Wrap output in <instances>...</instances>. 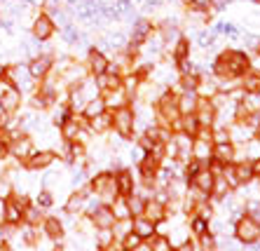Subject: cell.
Returning <instances> with one entry per match:
<instances>
[{"instance_id": "6da1fadb", "label": "cell", "mask_w": 260, "mask_h": 251, "mask_svg": "<svg viewBox=\"0 0 260 251\" xmlns=\"http://www.w3.org/2000/svg\"><path fill=\"white\" fill-rule=\"evenodd\" d=\"M209 71L216 80H239L246 71H251V54L242 47H225L213 56Z\"/></svg>"}, {"instance_id": "7a4b0ae2", "label": "cell", "mask_w": 260, "mask_h": 251, "mask_svg": "<svg viewBox=\"0 0 260 251\" xmlns=\"http://www.w3.org/2000/svg\"><path fill=\"white\" fill-rule=\"evenodd\" d=\"M89 190L91 195L99 197V202L101 204H113L120 193H117V185H115V172L113 169H99L89 176Z\"/></svg>"}, {"instance_id": "3957f363", "label": "cell", "mask_w": 260, "mask_h": 251, "mask_svg": "<svg viewBox=\"0 0 260 251\" xmlns=\"http://www.w3.org/2000/svg\"><path fill=\"white\" fill-rule=\"evenodd\" d=\"M110 115H113V132L122 139H127V141H134L136 139V110H134V104L110 110Z\"/></svg>"}, {"instance_id": "277c9868", "label": "cell", "mask_w": 260, "mask_h": 251, "mask_svg": "<svg viewBox=\"0 0 260 251\" xmlns=\"http://www.w3.org/2000/svg\"><path fill=\"white\" fill-rule=\"evenodd\" d=\"M28 31H30V38H33V40H38L40 45H47L54 40L59 26H56V19L52 17V14L38 10L33 21H30V26H28Z\"/></svg>"}, {"instance_id": "5b68a950", "label": "cell", "mask_w": 260, "mask_h": 251, "mask_svg": "<svg viewBox=\"0 0 260 251\" xmlns=\"http://www.w3.org/2000/svg\"><path fill=\"white\" fill-rule=\"evenodd\" d=\"M56 162H59V155H56L54 148H36V150L21 162V167H24L26 172L43 174V172H47V169H52V167H56Z\"/></svg>"}, {"instance_id": "8992f818", "label": "cell", "mask_w": 260, "mask_h": 251, "mask_svg": "<svg viewBox=\"0 0 260 251\" xmlns=\"http://www.w3.org/2000/svg\"><path fill=\"white\" fill-rule=\"evenodd\" d=\"M54 64H56V54H54V52H52V49H40L36 56H30V59H28L26 68H28L30 78L38 80V82H43V80L52 73Z\"/></svg>"}, {"instance_id": "52a82bcc", "label": "cell", "mask_w": 260, "mask_h": 251, "mask_svg": "<svg viewBox=\"0 0 260 251\" xmlns=\"http://www.w3.org/2000/svg\"><path fill=\"white\" fill-rule=\"evenodd\" d=\"M235 237H237V242H242V244H255V242H260V223L253 221L244 211V214L237 216V221H235Z\"/></svg>"}, {"instance_id": "ba28073f", "label": "cell", "mask_w": 260, "mask_h": 251, "mask_svg": "<svg viewBox=\"0 0 260 251\" xmlns=\"http://www.w3.org/2000/svg\"><path fill=\"white\" fill-rule=\"evenodd\" d=\"M26 104V97L19 92L17 87L0 85V113L5 115H19Z\"/></svg>"}, {"instance_id": "9c48e42d", "label": "cell", "mask_w": 260, "mask_h": 251, "mask_svg": "<svg viewBox=\"0 0 260 251\" xmlns=\"http://www.w3.org/2000/svg\"><path fill=\"white\" fill-rule=\"evenodd\" d=\"M56 129H59L61 141H78L80 134L87 129V117L82 113H71Z\"/></svg>"}, {"instance_id": "30bf717a", "label": "cell", "mask_w": 260, "mask_h": 251, "mask_svg": "<svg viewBox=\"0 0 260 251\" xmlns=\"http://www.w3.org/2000/svg\"><path fill=\"white\" fill-rule=\"evenodd\" d=\"M36 148H38L36 136L28 134V132H21V134L10 139V158H14L17 162H24Z\"/></svg>"}, {"instance_id": "8fae6325", "label": "cell", "mask_w": 260, "mask_h": 251, "mask_svg": "<svg viewBox=\"0 0 260 251\" xmlns=\"http://www.w3.org/2000/svg\"><path fill=\"white\" fill-rule=\"evenodd\" d=\"M82 64H85L89 75H101L110 68V56H108V52H103L101 47H87V54H85V61Z\"/></svg>"}, {"instance_id": "7c38bea8", "label": "cell", "mask_w": 260, "mask_h": 251, "mask_svg": "<svg viewBox=\"0 0 260 251\" xmlns=\"http://www.w3.org/2000/svg\"><path fill=\"white\" fill-rule=\"evenodd\" d=\"M115 185H117V193L124 197L134 195L136 188H139V176L134 172L132 167H115Z\"/></svg>"}, {"instance_id": "4fadbf2b", "label": "cell", "mask_w": 260, "mask_h": 251, "mask_svg": "<svg viewBox=\"0 0 260 251\" xmlns=\"http://www.w3.org/2000/svg\"><path fill=\"white\" fill-rule=\"evenodd\" d=\"M87 129L91 132L94 139H103V136H108L110 132H113V115H110V110H103L101 115L89 117V120H87Z\"/></svg>"}, {"instance_id": "5bb4252c", "label": "cell", "mask_w": 260, "mask_h": 251, "mask_svg": "<svg viewBox=\"0 0 260 251\" xmlns=\"http://www.w3.org/2000/svg\"><path fill=\"white\" fill-rule=\"evenodd\" d=\"M0 221L7 223V226H21L24 223V209L19 207L12 197H7L0 204Z\"/></svg>"}, {"instance_id": "9a60e30c", "label": "cell", "mask_w": 260, "mask_h": 251, "mask_svg": "<svg viewBox=\"0 0 260 251\" xmlns=\"http://www.w3.org/2000/svg\"><path fill=\"white\" fill-rule=\"evenodd\" d=\"M216 115H218V110L211 99H200V101H197L194 117H197L200 127H213V124H216Z\"/></svg>"}, {"instance_id": "2e32d148", "label": "cell", "mask_w": 260, "mask_h": 251, "mask_svg": "<svg viewBox=\"0 0 260 251\" xmlns=\"http://www.w3.org/2000/svg\"><path fill=\"white\" fill-rule=\"evenodd\" d=\"M213 181H216V174L209 169V165H204L200 172L188 181V185L190 188H194V190H200V193H204V195L209 197L211 195V188H213Z\"/></svg>"}, {"instance_id": "e0dca14e", "label": "cell", "mask_w": 260, "mask_h": 251, "mask_svg": "<svg viewBox=\"0 0 260 251\" xmlns=\"http://www.w3.org/2000/svg\"><path fill=\"white\" fill-rule=\"evenodd\" d=\"M218 92H220V87H218V80L211 75V71H202L194 94H197L200 99H213Z\"/></svg>"}, {"instance_id": "ac0fdd59", "label": "cell", "mask_w": 260, "mask_h": 251, "mask_svg": "<svg viewBox=\"0 0 260 251\" xmlns=\"http://www.w3.org/2000/svg\"><path fill=\"white\" fill-rule=\"evenodd\" d=\"M40 228H43V233L47 235L52 242H61V239H63V233H66L63 221H61L59 216H45L43 223H40Z\"/></svg>"}, {"instance_id": "d6986e66", "label": "cell", "mask_w": 260, "mask_h": 251, "mask_svg": "<svg viewBox=\"0 0 260 251\" xmlns=\"http://www.w3.org/2000/svg\"><path fill=\"white\" fill-rule=\"evenodd\" d=\"M232 169H235V176H237L239 188H242V185H248L255 178L253 162H251V160H237V162H232Z\"/></svg>"}, {"instance_id": "ffe728a7", "label": "cell", "mask_w": 260, "mask_h": 251, "mask_svg": "<svg viewBox=\"0 0 260 251\" xmlns=\"http://www.w3.org/2000/svg\"><path fill=\"white\" fill-rule=\"evenodd\" d=\"M101 97H103V101H106V108H108V110H115V108H120V106L134 104L132 94L124 92V87H120V89H113V92H103Z\"/></svg>"}, {"instance_id": "44dd1931", "label": "cell", "mask_w": 260, "mask_h": 251, "mask_svg": "<svg viewBox=\"0 0 260 251\" xmlns=\"http://www.w3.org/2000/svg\"><path fill=\"white\" fill-rule=\"evenodd\" d=\"M89 218H91V223H94V228H113L115 226V216H113L108 204H99L89 214Z\"/></svg>"}, {"instance_id": "7402d4cb", "label": "cell", "mask_w": 260, "mask_h": 251, "mask_svg": "<svg viewBox=\"0 0 260 251\" xmlns=\"http://www.w3.org/2000/svg\"><path fill=\"white\" fill-rule=\"evenodd\" d=\"M255 136V129H251L248 124H242V122H232L230 124V141L235 146H242L246 143L248 139H253Z\"/></svg>"}, {"instance_id": "603a6c76", "label": "cell", "mask_w": 260, "mask_h": 251, "mask_svg": "<svg viewBox=\"0 0 260 251\" xmlns=\"http://www.w3.org/2000/svg\"><path fill=\"white\" fill-rule=\"evenodd\" d=\"M237 158V146L232 141L228 143H213V160L223 162V165H230Z\"/></svg>"}, {"instance_id": "cb8c5ba5", "label": "cell", "mask_w": 260, "mask_h": 251, "mask_svg": "<svg viewBox=\"0 0 260 251\" xmlns=\"http://www.w3.org/2000/svg\"><path fill=\"white\" fill-rule=\"evenodd\" d=\"M143 216L148 221H152V223H159V221L169 218V216H167V207H164L162 202H157V200H152V197H148V202H145Z\"/></svg>"}, {"instance_id": "d4e9b609", "label": "cell", "mask_w": 260, "mask_h": 251, "mask_svg": "<svg viewBox=\"0 0 260 251\" xmlns=\"http://www.w3.org/2000/svg\"><path fill=\"white\" fill-rule=\"evenodd\" d=\"M132 230L145 242L148 237H152V235H155V223H152V221H148L145 216H134V218H132Z\"/></svg>"}, {"instance_id": "484cf974", "label": "cell", "mask_w": 260, "mask_h": 251, "mask_svg": "<svg viewBox=\"0 0 260 251\" xmlns=\"http://www.w3.org/2000/svg\"><path fill=\"white\" fill-rule=\"evenodd\" d=\"M110 211L115 216V221H129L132 218V209H129V200L124 195H117L110 204Z\"/></svg>"}, {"instance_id": "4316f807", "label": "cell", "mask_w": 260, "mask_h": 251, "mask_svg": "<svg viewBox=\"0 0 260 251\" xmlns=\"http://www.w3.org/2000/svg\"><path fill=\"white\" fill-rule=\"evenodd\" d=\"M197 101H200V97H197L194 92H178V113H181V115H190V113H194Z\"/></svg>"}, {"instance_id": "83f0119b", "label": "cell", "mask_w": 260, "mask_h": 251, "mask_svg": "<svg viewBox=\"0 0 260 251\" xmlns=\"http://www.w3.org/2000/svg\"><path fill=\"white\" fill-rule=\"evenodd\" d=\"M239 87H242L244 94H260V78L253 71H246V73L239 78Z\"/></svg>"}, {"instance_id": "f1b7e54d", "label": "cell", "mask_w": 260, "mask_h": 251, "mask_svg": "<svg viewBox=\"0 0 260 251\" xmlns=\"http://www.w3.org/2000/svg\"><path fill=\"white\" fill-rule=\"evenodd\" d=\"M103 110H108L106 108V101H103V97L99 94V97H94V99H89L85 104V108H82V115L89 120V117H96V115H101Z\"/></svg>"}, {"instance_id": "f546056e", "label": "cell", "mask_w": 260, "mask_h": 251, "mask_svg": "<svg viewBox=\"0 0 260 251\" xmlns=\"http://www.w3.org/2000/svg\"><path fill=\"white\" fill-rule=\"evenodd\" d=\"M145 244L150 246V251H174V244H171V239L167 235H152V237L145 239Z\"/></svg>"}, {"instance_id": "4dcf8cb0", "label": "cell", "mask_w": 260, "mask_h": 251, "mask_svg": "<svg viewBox=\"0 0 260 251\" xmlns=\"http://www.w3.org/2000/svg\"><path fill=\"white\" fill-rule=\"evenodd\" d=\"M176 132H185V134H190V136L197 134V132H200V122H197L194 113H190V115H181V120H178V127H176Z\"/></svg>"}, {"instance_id": "1f68e13d", "label": "cell", "mask_w": 260, "mask_h": 251, "mask_svg": "<svg viewBox=\"0 0 260 251\" xmlns=\"http://www.w3.org/2000/svg\"><path fill=\"white\" fill-rule=\"evenodd\" d=\"M33 204H36V207H40L43 211H47V209L54 207V193H52V190H47V188H40L36 193V197H33Z\"/></svg>"}, {"instance_id": "d6a6232c", "label": "cell", "mask_w": 260, "mask_h": 251, "mask_svg": "<svg viewBox=\"0 0 260 251\" xmlns=\"http://www.w3.org/2000/svg\"><path fill=\"white\" fill-rule=\"evenodd\" d=\"M188 230L194 235V237H200V235H204L206 230H209V221H204V218H200V216H190V221H188Z\"/></svg>"}, {"instance_id": "836d02e7", "label": "cell", "mask_w": 260, "mask_h": 251, "mask_svg": "<svg viewBox=\"0 0 260 251\" xmlns=\"http://www.w3.org/2000/svg\"><path fill=\"white\" fill-rule=\"evenodd\" d=\"M7 158H10V139L0 136V162H5Z\"/></svg>"}, {"instance_id": "e575fe53", "label": "cell", "mask_w": 260, "mask_h": 251, "mask_svg": "<svg viewBox=\"0 0 260 251\" xmlns=\"http://www.w3.org/2000/svg\"><path fill=\"white\" fill-rule=\"evenodd\" d=\"M5 82V64H0V85Z\"/></svg>"}, {"instance_id": "d590c367", "label": "cell", "mask_w": 260, "mask_h": 251, "mask_svg": "<svg viewBox=\"0 0 260 251\" xmlns=\"http://www.w3.org/2000/svg\"><path fill=\"white\" fill-rule=\"evenodd\" d=\"M255 183H258V188H260V174H255V178H253Z\"/></svg>"}]
</instances>
